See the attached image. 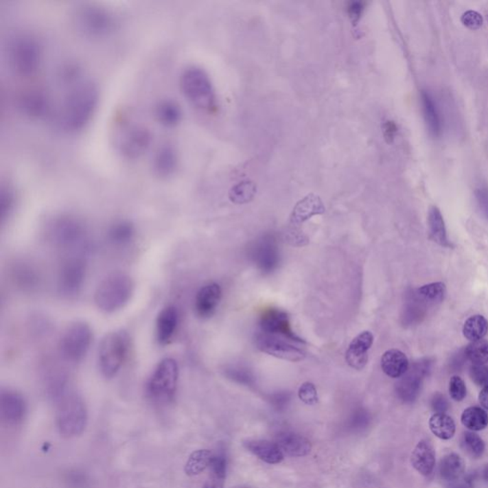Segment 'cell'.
<instances>
[{
	"label": "cell",
	"mask_w": 488,
	"mask_h": 488,
	"mask_svg": "<svg viewBox=\"0 0 488 488\" xmlns=\"http://www.w3.org/2000/svg\"><path fill=\"white\" fill-rule=\"evenodd\" d=\"M131 338L126 331L108 333L100 342L97 351V364L106 379L116 377L128 359Z\"/></svg>",
	"instance_id": "6"
},
{
	"label": "cell",
	"mask_w": 488,
	"mask_h": 488,
	"mask_svg": "<svg viewBox=\"0 0 488 488\" xmlns=\"http://www.w3.org/2000/svg\"><path fill=\"white\" fill-rule=\"evenodd\" d=\"M250 452L270 465L283 462V453L277 443L268 441H250L246 443Z\"/></svg>",
	"instance_id": "29"
},
{
	"label": "cell",
	"mask_w": 488,
	"mask_h": 488,
	"mask_svg": "<svg viewBox=\"0 0 488 488\" xmlns=\"http://www.w3.org/2000/svg\"><path fill=\"white\" fill-rule=\"evenodd\" d=\"M137 236L134 223L127 220H116L107 228L108 244L117 248H124L133 244Z\"/></svg>",
	"instance_id": "22"
},
{
	"label": "cell",
	"mask_w": 488,
	"mask_h": 488,
	"mask_svg": "<svg viewBox=\"0 0 488 488\" xmlns=\"http://www.w3.org/2000/svg\"><path fill=\"white\" fill-rule=\"evenodd\" d=\"M100 91L91 80L78 82L66 95L60 113L58 124L68 133H77L85 128L97 111Z\"/></svg>",
	"instance_id": "1"
},
{
	"label": "cell",
	"mask_w": 488,
	"mask_h": 488,
	"mask_svg": "<svg viewBox=\"0 0 488 488\" xmlns=\"http://www.w3.org/2000/svg\"><path fill=\"white\" fill-rule=\"evenodd\" d=\"M299 398L304 404L313 406L318 401V391L312 382H304L299 389Z\"/></svg>",
	"instance_id": "42"
},
{
	"label": "cell",
	"mask_w": 488,
	"mask_h": 488,
	"mask_svg": "<svg viewBox=\"0 0 488 488\" xmlns=\"http://www.w3.org/2000/svg\"><path fill=\"white\" fill-rule=\"evenodd\" d=\"M431 432L441 440H450L456 432L455 421L445 413H436L429 420Z\"/></svg>",
	"instance_id": "31"
},
{
	"label": "cell",
	"mask_w": 488,
	"mask_h": 488,
	"mask_svg": "<svg viewBox=\"0 0 488 488\" xmlns=\"http://www.w3.org/2000/svg\"><path fill=\"white\" fill-rule=\"evenodd\" d=\"M373 342L374 336L369 331H364L353 338L345 355V360L352 369L362 370L367 365L369 360L367 353L372 347Z\"/></svg>",
	"instance_id": "18"
},
{
	"label": "cell",
	"mask_w": 488,
	"mask_h": 488,
	"mask_svg": "<svg viewBox=\"0 0 488 488\" xmlns=\"http://www.w3.org/2000/svg\"><path fill=\"white\" fill-rule=\"evenodd\" d=\"M10 68L19 77L29 78L38 72L43 62V48L34 34H16L8 44Z\"/></svg>",
	"instance_id": "5"
},
{
	"label": "cell",
	"mask_w": 488,
	"mask_h": 488,
	"mask_svg": "<svg viewBox=\"0 0 488 488\" xmlns=\"http://www.w3.org/2000/svg\"><path fill=\"white\" fill-rule=\"evenodd\" d=\"M488 332V321L482 315H474L468 318L463 325V336L470 342L482 340Z\"/></svg>",
	"instance_id": "36"
},
{
	"label": "cell",
	"mask_w": 488,
	"mask_h": 488,
	"mask_svg": "<svg viewBox=\"0 0 488 488\" xmlns=\"http://www.w3.org/2000/svg\"><path fill=\"white\" fill-rule=\"evenodd\" d=\"M46 239L56 248L69 255H84L89 251L91 240L87 225L75 215L61 214L49 220Z\"/></svg>",
	"instance_id": "2"
},
{
	"label": "cell",
	"mask_w": 488,
	"mask_h": 488,
	"mask_svg": "<svg viewBox=\"0 0 488 488\" xmlns=\"http://www.w3.org/2000/svg\"><path fill=\"white\" fill-rule=\"evenodd\" d=\"M87 264L83 255H68L60 262L56 275V288L65 298L72 299L82 292L84 286Z\"/></svg>",
	"instance_id": "11"
},
{
	"label": "cell",
	"mask_w": 488,
	"mask_h": 488,
	"mask_svg": "<svg viewBox=\"0 0 488 488\" xmlns=\"http://www.w3.org/2000/svg\"><path fill=\"white\" fill-rule=\"evenodd\" d=\"M253 257L262 271L271 272L276 268L279 261V254L273 237H262L255 246Z\"/></svg>",
	"instance_id": "20"
},
{
	"label": "cell",
	"mask_w": 488,
	"mask_h": 488,
	"mask_svg": "<svg viewBox=\"0 0 488 488\" xmlns=\"http://www.w3.org/2000/svg\"><path fill=\"white\" fill-rule=\"evenodd\" d=\"M382 369L387 376L397 379L406 374L409 362L406 355L398 349H390L382 357Z\"/></svg>",
	"instance_id": "27"
},
{
	"label": "cell",
	"mask_w": 488,
	"mask_h": 488,
	"mask_svg": "<svg viewBox=\"0 0 488 488\" xmlns=\"http://www.w3.org/2000/svg\"><path fill=\"white\" fill-rule=\"evenodd\" d=\"M325 212V207L318 196L310 194L307 197L297 203L291 215V223L293 225H300L316 215H321Z\"/></svg>",
	"instance_id": "24"
},
{
	"label": "cell",
	"mask_w": 488,
	"mask_h": 488,
	"mask_svg": "<svg viewBox=\"0 0 488 488\" xmlns=\"http://www.w3.org/2000/svg\"><path fill=\"white\" fill-rule=\"evenodd\" d=\"M303 340L301 338L259 331L256 337L257 347L266 354L290 362H300L305 357Z\"/></svg>",
	"instance_id": "12"
},
{
	"label": "cell",
	"mask_w": 488,
	"mask_h": 488,
	"mask_svg": "<svg viewBox=\"0 0 488 488\" xmlns=\"http://www.w3.org/2000/svg\"><path fill=\"white\" fill-rule=\"evenodd\" d=\"M421 103H423V117L429 133L433 137H439L441 133V121L440 113L433 97L426 91L421 93Z\"/></svg>",
	"instance_id": "30"
},
{
	"label": "cell",
	"mask_w": 488,
	"mask_h": 488,
	"mask_svg": "<svg viewBox=\"0 0 488 488\" xmlns=\"http://www.w3.org/2000/svg\"><path fill=\"white\" fill-rule=\"evenodd\" d=\"M10 281L17 290L25 294H34L43 286V277L40 269L27 259H16L9 267Z\"/></svg>",
	"instance_id": "13"
},
{
	"label": "cell",
	"mask_w": 488,
	"mask_h": 488,
	"mask_svg": "<svg viewBox=\"0 0 488 488\" xmlns=\"http://www.w3.org/2000/svg\"><path fill=\"white\" fill-rule=\"evenodd\" d=\"M461 21H462L463 25L467 27L470 30H478L483 26L484 19H483L482 14L478 13L477 11L469 10V11L463 14L462 17H461Z\"/></svg>",
	"instance_id": "44"
},
{
	"label": "cell",
	"mask_w": 488,
	"mask_h": 488,
	"mask_svg": "<svg viewBox=\"0 0 488 488\" xmlns=\"http://www.w3.org/2000/svg\"><path fill=\"white\" fill-rule=\"evenodd\" d=\"M470 377L477 386H488V367L485 365H474L470 369Z\"/></svg>",
	"instance_id": "46"
},
{
	"label": "cell",
	"mask_w": 488,
	"mask_h": 488,
	"mask_svg": "<svg viewBox=\"0 0 488 488\" xmlns=\"http://www.w3.org/2000/svg\"><path fill=\"white\" fill-rule=\"evenodd\" d=\"M465 356L474 365H485L488 362V340L472 342L465 348Z\"/></svg>",
	"instance_id": "38"
},
{
	"label": "cell",
	"mask_w": 488,
	"mask_h": 488,
	"mask_svg": "<svg viewBox=\"0 0 488 488\" xmlns=\"http://www.w3.org/2000/svg\"><path fill=\"white\" fill-rule=\"evenodd\" d=\"M26 412V401L21 394L14 390H2L0 394V415L2 420L10 424L21 423Z\"/></svg>",
	"instance_id": "16"
},
{
	"label": "cell",
	"mask_w": 488,
	"mask_h": 488,
	"mask_svg": "<svg viewBox=\"0 0 488 488\" xmlns=\"http://www.w3.org/2000/svg\"><path fill=\"white\" fill-rule=\"evenodd\" d=\"M16 205V194L13 186L3 183L0 188V220L1 225L13 216Z\"/></svg>",
	"instance_id": "34"
},
{
	"label": "cell",
	"mask_w": 488,
	"mask_h": 488,
	"mask_svg": "<svg viewBox=\"0 0 488 488\" xmlns=\"http://www.w3.org/2000/svg\"><path fill=\"white\" fill-rule=\"evenodd\" d=\"M80 75V68L75 63H69L61 68L60 78L65 82H73Z\"/></svg>",
	"instance_id": "47"
},
{
	"label": "cell",
	"mask_w": 488,
	"mask_h": 488,
	"mask_svg": "<svg viewBox=\"0 0 488 488\" xmlns=\"http://www.w3.org/2000/svg\"><path fill=\"white\" fill-rule=\"evenodd\" d=\"M56 423L61 435L72 438L80 435L87 424V408L83 399L75 393L67 392L58 399Z\"/></svg>",
	"instance_id": "9"
},
{
	"label": "cell",
	"mask_w": 488,
	"mask_h": 488,
	"mask_svg": "<svg viewBox=\"0 0 488 488\" xmlns=\"http://www.w3.org/2000/svg\"><path fill=\"white\" fill-rule=\"evenodd\" d=\"M134 292L133 279L122 272H115L105 277L95 289V306L102 313H116L129 303Z\"/></svg>",
	"instance_id": "4"
},
{
	"label": "cell",
	"mask_w": 488,
	"mask_h": 488,
	"mask_svg": "<svg viewBox=\"0 0 488 488\" xmlns=\"http://www.w3.org/2000/svg\"><path fill=\"white\" fill-rule=\"evenodd\" d=\"M419 296L428 301H441L446 294L445 284L434 283L426 284L418 289Z\"/></svg>",
	"instance_id": "39"
},
{
	"label": "cell",
	"mask_w": 488,
	"mask_h": 488,
	"mask_svg": "<svg viewBox=\"0 0 488 488\" xmlns=\"http://www.w3.org/2000/svg\"><path fill=\"white\" fill-rule=\"evenodd\" d=\"M152 139L150 130L146 127H132L120 139L119 153L131 161L139 159L150 148Z\"/></svg>",
	"instance_id": "15"
},
{
	"label": "cell",
	"mask_w": 488,
	"mask_h": 488,
	"mask_svg": "<svg viewBox=\"0 0 488 488\" xmlns=\"http://www.w3.org/2000/svg\"><path fill=\"white\" fill-rule=\"evenodd\" d=\"M384 137L386 141L391 142L394 139L395 135L397 133V126L393 121H386L384 124Z\"/></svg>",
	"instance_id": "49"
},
{
	"label": "cell",
	"mask_w": 488,
	"mask_h": 488,
	"mask_svg": "<svg viewBox=\"0 0 488 488\" xmlns=\"http://www.w3.org/2000/svg\"><path fill=\"white\" fill-rule=\"evenodd\" d=\"M205 488H223L222 480H213V482H210L209 484L206 485Z\"/></svg>",
	"instance_id": "52"
},
{
	"label": "cell",
	"mask_w": 488,
	"mask_h": 488,
	"mask_svg": "<svg viewBox=\"0 0 488 488\" xmlns=\"http://www.w3.org/2000/svg\"><path fill=\"white\" fill-rule=\"evenodd\" d=\"M463 443H465L467 452L473 457L480 458L484 454L485 450L484 441L477 434L473 433V431L465 434Z\"/></svg>",
	"instance_id": "40"
},
{
	"label": "cell",
	"mask_w": 488,
	"mask_h": 488,
	"mask_svg": "<svg viewBox=\"0 0 488 488\" xmlns=\"http://www.w3.org/2000/svg\"><path fill=\"white\" fill-rule=\"evenodd\" d=\"M476 196H477L478 202H479L480 207L488 214V189H478Z\"/></svg>",
	"instance_id": "48"
},
{
	"label": "cell",
	"mask_w": 488,
	"mask_h": 488,
	"mask_svg": "<svg viewBox=\"0 0 488 488\" xmlns=\"http://www.w3.org/2000/svg\"><path fill=\"white\" fill-rule=\"evenodd\" d=\"M483 477L484 479L488 482V465H485L484 468V472H483Z\"/></svg>",
	"instance_id": "53"
},
{
	"label": "cell",
	"mask_w": 488,
	"mask_h": 488,
	"mask_svg": "<svg viewBox=\"0 0 488 488\" xmlns=\"http://www.w3.org/2000/svg\"><path fill=\"white\" fill-rule=\"evenodd\" d=\"M212 474L214 476V479L222 480H224L226 475V460L223 456H213L212 462L210 465Z\"/></svg>",
	"instance_id": "45"
},
{
	"label": "cell",
	"mask_w": 488,
	"mask_h": 488,
	"mask_svg": "<svg viewBox=\"0 0 488 488\" xmlns=\"http://www.w3.org/2000/svg\"><path fill=\"white\" fill-rule=\"evenodd\" d=\"M362 3L360 2H354L350 5L349 7V14L350 16L353 19H357L360 16V13H362Z\"/></svg>",
	"instance_id": "50"
},
{
	"label": "cell",
	"mask_w": 488,
	"mask_h": 488,
	"mask_svg": "<svg viewBox=\"0 0 488 488\" xmlns=\"http://www.w3.org/2000/svg\"><path fill=\"white\" fill-rule=\"evenodd\" d=\"M428 227L431 239L441 246H448L445 220L437 206H432L428 212Z\"/></svg>",
	"instance_id": "33"
},
{
	"label": "cell",
	"mask_w": 488,
	"mask_h": 488,
	"mask_svg": "<svg viewBox=\"0 0 488 488\" xmlns=\"http://www.w3.org/2000/svg\"><path fill=\"white\" fill-rule=\"evenodd\" d=\"M277 445L287 455L291 457H303L311 452L310 441L303 436L294 433H284L278 437Z\"/></svg>",
	"instance_id": "26"
},
{
	"label": "cell",
	"mask_w": 488,
	"mask_h": 488,
	"mask_svg": "<svg viewBox=\"0 0 488 488\" xmlns=\"http://www.w3.org/2000/svg\"><path fill=\"white\" fill-rule=\"evenodd\" d=\"M450 393L451 398L456 402L463 401L467 396V386L462 377L453 376L450 382Z\"/></svg>",
	"instance_id": "43"
},
{
	"label": "cell",
	"mask_w": 488,
	"mask_h": 488,
	"mask_svg": "<svg viewBox=\"0 0 488 488\" xmlns=\"http://www.w3.org/2000/svg\"><path fill=\"white\" fill-rule=\"evenodd\" d=\"M255 188L252 185H240L232 189L230 193V198L235 203H245L248 202L253 197H254Z\"/></svg>",
	"instance_id": "41"
},
{
	"label": "cell",
	"mask_w": 488,
	"mask_h": 488,
	"mask_svg": "<svg viewBox=\"0 0 488 488\" xmlns=\"http://www.w3.org/2000/svg\"><path fill=\"white\" fill-rule=\"evenodd\" d=\"M178 377L180 369L176 360L165 358L159 362L149 377L147 393L154 401L167 403L175 396Z\"/></svg>",
	"instance_id": "10"
},
{
	"label": "cell",
	"mask_w": 488,
	"mask_h": 488,
	"mask_svg": "<svg viewBox=\"0 0 488 488\" xmlns=\"http://www.w3.org/2000/svg\"><path fill=\"white\" fill-rule=\"evenodd\" d=\"M259 327L264 332L297 337L292 330L288 316L278 309H270L264 313L259 321Z\"/></svg>",
	"instance_id": "23"
},
{
	"label": "cell",
	"mask_w": 488,
	"mask_h": 488,
	"mask_svg": "<svg viewBox=\"0 0 488 488\" xmlns=\"http://www.w3.org/2000/svg\"><path fill=\"white\" fill-rule=\"evenodd\" d=\"M156 120L167 128H174L181 124L183 114L181 105L173 100H163L154 110Z\"/></svg>",
	"instance_id": "28"
},
{
	"label": "cell",
	"mask_w": 488,
	"mask_h": 488,
	"mask_svg": "<svg viewBox=\"0 0 488 488\" xmlns=\"http://www.w3.org/2000/svg\"><path fill=\"white\" fill-rule=\"evenodd\" d=\"M94 340L92 328L85 321L71 323L63 331L58 342L61 359L71 364H77L85 359Z\"/></svg>",
	"instance_id": "8"
},
{
	"label": "cell",
	"mask_w": 488,
	"mask_h": 488,
	"mask_svg": "<svg viewBox=\"0 0 488 488\" xmlns=\"http://www.w3.org/2000/svg\"><path fill=\"white\" fill-rule=\"evenodd\" d=\"M16 107L24 117L39 120L47 117L50 113L51 100L45 90L38 87L29 88L17 97Z\"/></svg>",
	"instance_id": "14"
},
{
	"label": "cell",
	"mask_w": 488,
	"mask_h": 488,
	"mask_svg": "<svg viewBox=\"0 0 488 488\" xmlns=\"http://www.w3.org/2000/svg\"><path fill=\"white\" fill-rule=\"evenodd\" d=\"M178 166V154L175 147L165 144L159 147L154 156V174L161 178H168L176 173Z\"/></svg>",
	"instance_id": "21"
},
{
	"label": "cell",
	"mask_w": 488,
	"mask_h": 488,
	"mask_svg": "<svg viewBox=\"0 0 488 488\" xmlns=\"http://www.w3.org/2000/svg\"><path fill=\"white\" fill-rule=\"evenodd\" d=\"M462 423L472 431L484 430L488 426V414L479 406L468 407L462 414Z\"/></svg>",
	"instance_id": "35"
},
{
	"label": "cell",
	"mask_w": 488,
	"mask_h": 488,
	"mask_svg": "<svg viewBox=\"0 0 488 488\" xmlns=\"http://www.w3.org/2000/svg\"><path fill=\"white\" fill-rule=\"evenodd\" d=\"M411 463L420 474L430 475L436 463L435 450L432 445L428 441H421L412 453Z\"/></svg>",
	"instance_id": "25"
},
{
	"label": "cell",
	"mask_w": 488,
	"mask_h": 488,
	"mask_svg": "<svg viewBox=\"0 0 488 488\" xmlns=\"http://www.w3.org/2000/svg\"><path fill=\"white\" fill-rule=\"evenodd\" d=\"M213 456L214 455L209 450L195 451L186 463L185 472L190 476L200 474L206 468L210 467Z\"/></svg>",
	"instance_id": "37"
},
{
	"label": "cell",
	"mask_w": 488,
	"mask_h": 488,
	"mask_svg": "<svg viewBox=\"0 0 488 488\" xmlns=\"http://www.w3.org/2000/svg\"><path fill=\"white\" fill-rule=\"evenodd\" d=\"M73 25L86 38H108L119 28V19L111 10L97 4H82L75 10Z\"/></svg>",
	"instance_id": "3"
},
{
	"label": "cell",
	"mask_w": 488,
	"mask_h": 488,
	"mask_svg": "<svg viewBox=\"0 0 488 488\" xmlns=\"http://www.w3.org/2000/svg\"><path fill=\"white\" fill-rule=\"evenodd\" d=\"M181 91L193 106L202 111H213L216 107L214 88L202 69L191 66L181 73Z\"/></svg>",
	"instance_id": "7"
},
{
	"label": "cell",
	"mask_w": 488,
	"mask_h": 488,
	"mask_svg": "<svg viewBox=\"0 0 488 488\" xmlns=\"http://www.w3.org/2000/svg\"><path fill=\"white\" fill-rule=\"evenodd\" d=\"M222 299V288L218 283L206 284L198 290L195 299V311L198 317L208 318L214 315Z\"/></svg>",
	"instance_id": "19"
},
{
	"label": "cell",
	"mask_w": 488,
	"mask_h": 488,
	"mask_svg": "<svg viewBox=\"0 0 488 488\" xmlns=\"http://www.w3.org/2000/svg\"><path fill=\"white\" fill-rule=\"evenodd\" d=\"M479 402L480 406L484 407L485 410H488V386L484 387L480 392Z\"/></svg>",
	"instance_id": "51"
},
{
	"label": "cell",
	"mask_w": 488,
	"mask_h": 488,
	"mask_svg": "<svg viewBox=\"0 0 488 488\" xmlns=\"http://www.w3.org/2000/svg\"><path fill=\"white\" fill-rule=\"evenodd\" d=\"M465 469V462L461 456L450 453L441 458L440 463V475L443 480H455L463 474Z\"/></svg>",
	"instance_id": "32"
},
{
	"label": "cell",
	"mask_w": 488,
	"mask_h": 488,
	"mask_svg": "<svg viewBox=\"0 0 488 488\" xmlns=\"http://www.w3.org/2000/svg\"><path fill=\"white\" fill-rule=\"evenodd\" d=\"M180 323V314L175 305H167L159 311L156 320V338L159 345H170Z\"/></svg>",
	"instance_id": "17"
}]
</instances>
